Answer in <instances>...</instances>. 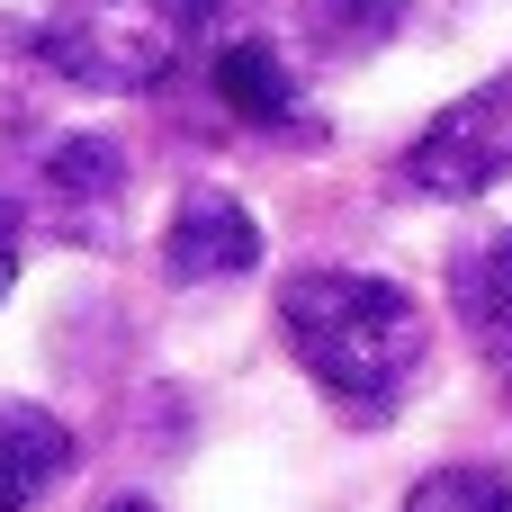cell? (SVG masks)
Instances as JSON below:
<instances>
[{"label":"cell","instance_id":"1","mask_svg":"<svg viewBox=\"0 0 512 512\" xmlns=\"http://www.w3.org/2000/svg\"><path fill=\"white\" fill-rule=\"evenodd\" d=\"M279 333L297 369L351 414H387L432 360V315L369 270H297L279 288Z\"/></svg>","mask_w":512,"mask_h":512},{"label":"cell","instance_id":"11","mask_svg":"<svg viewBox=\"0 0 512 512\" xmlns=\"http://www.w3.org/2000/svg\"><path fill=\"white\" fill-rule=\"evenodd\" d=\"M153 9H162V18H171L189 45H216V36H234V27H243L261 0H153Z\"/></svg>","mask_w":512,"mask_h":512},{"label":"cell","instance_id":"4","mask_svg":"<svg viewBox=\"0 0 512 512\" xmlns=\"http://www.w3.org/2000/svg\"><path fill=\"white\" fill-rule=\"evenodd\" d=\"M18 216H45L63 243H117V216H126V153L108 135H54L27 171V207Z\"/></svg>","mask_w":512,"mask_h":512},{"label":"cell","instance_id":"8","mask_svg":"<svg viewBox=\"0 0 512 512\" xmlns=\"http://www.w3.org/2000/svg\"><path fill=\"white\" fill-rule=\"evenodd\" d=\"M459 324H468L477 351L512 360V234L477 243V252L459 261Z\"/></svg>","mask_w":512,"mask_h":512},{"label":"cell","instance_id":"3","mask_svg":"<svg viewBox=\"0 0 512 512\" xmlns=\"http://www.w3.org/2000/svg\"><path fill=\"white\" fill-rule=\"evenodd\" d=\"M405 180L423 198H486L495 180H512V63L405 144Z\"/></svg>","mask_w":512,"mask_h":512},{"label":"cell","instance_id":"5","mask_svg":"<svg viewBox=\"0 0 512 512\" xmlns=\"http://www.w3.org/2000/svg\"><path fill=\"white\" fill-rule=\"evenodd\" d=\"M207 81H216V108L234 126H261V135H315V108H306V81L288 72V54L270 36H216L207 45Z\"/></svg>","mask_w":512,"mask_h":512},{"label":"cell","instance_id":"14","mask_svg":"<svg viewBox=\"0 0 512 512\" xmlns=\"http://www.w3.org/2000/svg\"><path fill=\"white\" fill-rule=\"evenodd\" d=\"M504 396H512V378H504Z\"/></svg>","mask_w":512,"mask_h":512},{"label":"cell","instance_id":"7","mask_svg":"<svg viewBox=\"0 0 512 512\" xmlns=\"http://www.w3.org/2000/svg\"><path fill=\"white\" fill-rule=\"evenodd\" d=\"M72 468V432L45 405H0V512L45 504Z\"/></svg>","mask_w":512,"mask_h":512},{"label":"cell","instance_id":"6","mask_svg":"<svg viewBox=\"0 0 512 512\" xmlns=\"http://www.w3.org/2000/svg\"><path fill=\"white\" fill-rule=\"evenodd\" d=\"M162 270H171L180 288H216V279L261 270V225H252V207L225 198V189H189L180 216H171V234H162Z\"/></svg>","mask_w":512,"mask_h":512},{"label":"cell","instance_id":"12","mask_svg":"<svg viewBox=\"0 0 512 512\" xmlns=\"http://www.w3.org/2000/svg\"><path fill=\"white\" fill-rule=\"evenodd\" d=\"M18 252H27V216H18V198H0V297L18 279Z\"/></svg>","mask_w":512,"mask_h":512},{"label":"cell","instance_id":"9","mask_svg":"<svg viewBox=\"0 0 512 512\" xmlns=\"http://www.w3.org/2000/svg\"><path fill=\"white\" fill-rule=\"evenodd\" d=\"M405 0H306V36L324 54H369L378 36H396Z\"/></svg>","mask_w":512,"mask_h":512},{"label":"cell","instance_id":"13","mask_svg":"<svg viewBox=\"0 0 512 512\" xmlns=\"http://www.w3.org/2000/svg\"><path fill=\"white\" fill-rule=\"evenodd\" d=\"M99 512H153V504H99Z\"/></svg>","mask_w":512,"mask_h":512},{"label":"cell","instance_id":"10","mask_svg":"<svg viewBox=\"0 0 512 512\" xmlns=\"http://www.w3.org/2000/svg\"><path fill=\"white\" fill-rule=\"evenodd\" d=\"M405 512H512V477L504 468H432Z\"/></svg>","mask_w":512,"mask_h":512},{"label":"cell","instance_id":"2","mask_svg":"<svg viewBox=\"0 0 512 512\" xmlns=\"http://www.w3.org/2000/svg\"><path fill=\"white\" fill-rule=\"evenodd\" d=\"M36 54L81 90H162L171 63L189 54V36L153 0H63L45 18Z\"/></svg>","mask_w":512,"mask_h":512}]
</instances>
